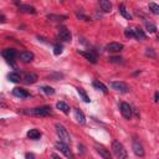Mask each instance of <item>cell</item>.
Instances as JSON below:
<instances>
[{"label":"cell","mask_w":159,"mask_h":159,"mask_svg":"<svg viewBox=\"0 0 159 159\" xmlns=\"http://www.w3.org/2000/svg\"><path fill=\"white\" fill-rule=\"evenodd\" d=\"M24 113L30 116H36V117H46V116L51 114V107L50 106H42V107H37L33 110H25Z\"/></svg>","instance_id":"obj_1"},{"label":"cell","mask_w":159,"mask_h":159,"mask_svg":"<svg viewBox=\"0 0 159 159\" xmlns=\"http://www.w3.org/2000/svg\"><path fill=\"white\" fill-rule=\"evenodd\" d=\"M112 151L114 153V155L118 159H127V151L124 149V147L121 142L118 141H113L112 143Z\"/></svg>","instance_id":"obj_2"},{"label":"cell","mask_w":159,"mask_h":159,"mask_svg":"<svg viewBox=\"0 0 159 159\" xmlns=\"http://www.w3.org/2000/svg\"><path fill=\"white\" fill-rule=\"evenodd\" d=\"M55 127H56V133H57V135H59L60 141L63 142V143H70V142H71L70 133L67 132V129L65 128V127H63L62 124H60V123H57Z\"/></svg>","instance_id":"obj_3"},{"label":"cell","mask_w":159,"mask_h":159,"mask_svg":"<svg viewBox=\"0 0 159 159\" xmlns=\"http://www.w3.org/2000/svg\"><path fill=\"white\" fill-rule=\"evenodd\" d=\"M55 147L57 148V149L65 155V157H67V158H70V159H73V154H72V152H71V149L68 148V145H67V143H63V142H57L56 144H55Z\"/></svg>","instance_id":"obj_4"},{"label":"cell","mask_w":159,"mask_h":159,"mask_svg":"<svg viewBox=\"0 0 159 159\" xmlns=\"http://www.w3.org/2000/svg\"><path fill=\"white\" fill-rule=\"evenodd\" d=\"M59 36H60V39H61L62 41H66V42L71 41V39H72L71 31H70L66 26H61V27L59 29Z\"/></svg>","instance_id":"obj_5"},{"label":"cell","mask_w":159,"mask_h":159,"mask_svg":"<svg viewBox=\"0 0 159 159\" xmlns=\"http://www.w3.org/2000/svg\"><path fill=\"white\" fill-rule=\"evenodd\" d=\"M132 148H133V152H134V154L137 157H141V158L144 157V148H143V145H142V143L139 141L134 139L133 144H132Z\"/></svg>","instance_id":"obj_6"},{"label":"cell","mask_w":159,"mask_h":159,"mask_svg":"<svg viewBox=\"0 0 159 159\" xmlns=\"http://www.w3.org/2000/svg\"><path fill=\"white\" fill-rule=\"evenodd\" d=\"M111 87L113 88V90H116V91H118V92H121V93H127L129 91V87L127 86V84L124 83V82H112L111 83Z\"/></svg>","instance_id":"obj_7"},{"label":"cell","mask_w":159,"mask_h":159,"mask_svg":"<svg viewBox=\"0 0 159 159\" xmlns=\"http://www.w3.org/2000/svg\"><path fill=\"white\" fill-rule=\"evenodd\" d=\"M121 113L122 116L126 118V119H131L132 118V108H131V106L128 103H121Z\"/></svg>","instance_id":"obj_8"},{"label":"cell","mask_w":159,"mask_h":159,"mask_svg":"<svg viewBox=\"0 0 159 159\" xmlns=\"http://www.w3.org/2000/svg\"><path fill=\"white\" fill-rule=\"evenodd\" d=\"M96 151L97 153L103 158V159H112V154L110 153V151L107 149V148H104L103 145H100V144H96Z\"/></svg>","instance_id":"obj_9"},{"label":"cell","mask_w":159,"mask_h":159,"mask_svg":"<svg viewBox=\"0 0 159 159\" xmlns=\"http://www.w3.org/2000/svg\"><path fill=\"white\" fill-rule=\"evenodd\" d=\"M2 55H3L4 59H6L10 62V61H13L16 57V51L14 49H5V50H3Z\"/></svg>","instance_id":"obj_10"},{"label":"cell","mask_w":159,"mask_h":159,"mask_svg":"<svg viewBox=\"0 0 159 159\" xmlns=\"http://www.w3.org/2000/svg\"><path fill=\"white\" fill-rule=\"evenodd\" d=\"M19 57H20V60L23 62L27 63V62H31L34 60V54H33V52H30V51H23L19 55Z\"/></svg>","instance_id":"obj_11"},{"label":"cell","mask_w":159,"mask_h":159,"mask_svg":"<svg viewBox=\"0 0 159 159\" xmlns=\"http://www.w3.org/2000/svg\"><path fill=\"white\" fill-rule=\"evenodd\" d=\"M13 93H14V96H16V97H19V98H27V97L30 96V93H29L26 90L19 88V87L14 88V90H13Z\"/></svg>","instance_id":"obj_12"},{"label":"cell","mask_w":159,"mask_h":159,"mask_svg":"<svg viewBox=\"0 0 159 159\" xmlns=\"http://www.w3.org/2000/svg\"><path fill=\"white\" fill-rule=\"evenodd\" d=\"M107 51L110 52H119L122 49H123V45L119 44V42H111V44L107 45Z\"/></svg>","instance_id":"obj_13"},{"label":"cell","mask_w":159,"mask_h":159,"mask_svg":"<svg viewBox=\"0 0 159 159\" xmlns=\"http://www.w3.org/2000/svg\"><path fill=\"white\" fill-rule=\"evenodd\" d=\"M78 54L80 55H82L86 60H88L90 62H92V63H97V57L94 56L92 52H88V51H78Z\"/></svg>","instance_id":"obj_14"},{"label":"cell","mask_w":159,"mask_h":159,"mask_svg":"<svg viewBox=\"0 0 159 159\" xmlns=\"http://www.w3.org/2000/svg\"><path fill=\"white\" fill-rule=\"evenodd\" d=\"M19 11L21 13H26V14H36V9L34 6L30 5H19Z\"/></svg>","instance_id":"obj_15"},{"label":"cell","mask_w":159,"mask_h":159,"mask_svg":"<svg viewBox=\"0 0 159 159\" xmlns=\"http://www.w3.org/2000/svg\"><path fill=\"white\" fill-rule=\"evenodd\" d=\"M24 81H25L26 84H33L37 81V75L36 73H26Z\"/></svg>","instance_id":"obj_16"},{"label":"cell","mask_w":159,"mask_h":159,"mask_svg":"<svg viewBox=\"0 0 159 159\" xmlns=\"http://www.w3.org/2000/svg\"><path fill=\"white\" fill-rule=\"evenodd\" d=\"M100 6H101V9L103 10L104 13H110L112 10V4H111V2H108V0H101Z\"/></svg>","instance_id":"obj_17"},{"label":"cell","mask_w":159,"mask_h":159,"mask_svg":"<svg viewBox=\"0 0 159 159\" xmlns=\"http://www.w3.org/2000/svg\"><path fill=\"white\" fill-rule=\"evenodd\" d=\"M75 117L77 119V122L80 124H84L86 123V117H84V114L81 110H75Z\"/></svg>","instance_id":"obj_18"},{"label":"cell","mask_w":159,"mask_h":159,"mask_svg":"<svg viewBox=\"0 0 159 159\" xmlns=\"http://www.w3.org/2000/svg\"><path fill=\"white\" fill-rule=\"evenodd\" d=\"M40 137H41V132L39 129H36V128L30 129L27 132V138H30V139H39Z\"/></svg>","instance_id":"obj_19"},{"label":"cell","mask_w":159,"mask_h":159,"mask_svg":"<svg viewBox=\"0 0 159 159\" xmlns=\"http://www.w3.org/2000/svg\"><path fill=\"white\" fill-rule=\"evenodd\" d=\"M92 84H93V87H94V88H97V90L102 91L103 93H107V92H108L107 87H106V86H104V84H103L101 81H97V80H96V81H93V83H92Z\"/></svg>","instance_id":"obj_20"},{"label":"cell","mask_w":159,"mask_h":159,"mask_svg":"<svg viewBox=\"0 0 159 159\" xmlns=\"http://www.w3.org/2000/svg\"><path fill=\"white\" fill-rule=\"evenodd\" d=\"M56 107H57L61 112L65 113V114H67V113L70 112V107H68V104H67V103H65V102H59V103L56 104Z\"/></svg>","instance_id":"obj_21"},{"label":"cell","mask_w":159,"mask_h":159,"mask_svg":"<svg viewBox=\"0 0 159 159\" xmlns=\"http://www.w3.org/2000/svg\"><path fill=\"white\" fill-rule=\"evenodd\" d=\"M47 19L51 20V21H63V20H66L67 16L65 15H55V14H50L47 15Z\"/></svg>","instance_id":"obj_22"},{"label":"cell","mask_w":159,"mask_h":159,"mask_svg":"<svg viewBox=\"0 0 159 159\" xmlns=\"http://www.w3.org/2000/svg\"><path fill=\"white\" fill-rule=\"evenodd\" d=\"M134 34H135V39H139V40H145L147 39V35L144 34V31L139 27L134 29Z\"/></svg>","instance_id":"obj_23"},{"label":"cell","mask_w":159,"mask_h":159,"mask_svg":"<svg viewBox=\"0 0 159 159\" xmlns=\"http://www.w3.org/2000/svg\"><path fill=\"white\" fill-rule=\"evenodd\" d=\"M77 92H78V94H80V97H81V98H82V100H83L84 102H87V103H88V102H91L90 97L87 96L86 91H84L83 88H80V87H78V88H77Z\"/></svg>","instance_id":"obj_24"},{"label":"cell","mask_w":159,"mask_h":159,"mask_svg":"<svg viewBox=\"0 0 159 159\" xmlns=\"http://www.w3.org/2000/svg\"><path fill=\"white\" fill-rule=\"evenodd\" d=\"M8 77H9V80H10V81H11V82H15V83H17V82H20V81H21L20 75H19V73H16V72H11Z\"/></svg>","instance_id":"obj_25"},{"label":"cell","mask_w":159,"mask_h":159,"mask_svg":"<svg viewBox=\"0 0 159 159\" xmlns=\"http://www.w3.org/2000/svg\"><path fill=\"white\" fill-rule=\"evenodd\" d=\"M119 11H121V14H122V16L123 17H126L127 20H131L132 19V15L127 11V9L124 8V5H121V8H119Z\"/></svg>","instance_id":"obj_26"},{"label":"cell","mask_w":159,"mask_h":159,"mask_svg":"<svg viewBox=\"0 0 159 159\" xmlns=\"http://www.w3.org/2000/svg\"><path fill=\"white\" fill-rule=\"evenodd\" d=\"M149 10H151L153 14L159 15V5H158V4H155V3H149Z\"/></svg>","instance_id":"obj_27"},{"label":"cell","mask_w":159,"mask_h":159,"mask_svg":"<svg viewBox=\"0 0 159 159\" xmlns=\"http://www.w3.org/2000/svg\"><path fill=\"white\" fill-rule=\"evenodd\" d=\"M145 26H147V30L149 31V33H152V34H154L157 31V26L154 24H152L151 21H145Z\"/></svg>","instance_id":"obj_28"},{"label":"cell","mask_w":159,"mask_h":159,"mask_svg":"<svg viewBox=\"0 0 159 159\" xmlns=\"http://www.w3.org/2000/svg\"><path fill=\"white\" fill-rule=\"evenodd\" d=\"M41 90H42V92H44V93L49 94V96H52V94H55V90L52 88V87H50V86H44Z\"/></svg>","instance_id":"obj_29"},{"label":"cell","mask_w":159,"mask_h":159,"mask_svg":"<svg viewBox=\"0 0 159 159\" xmlns=\"http://www.w3.org/2000/svg\"><path fill=\"white\" fill-rule=\"evenodd\" d=\"M124 35L129 39H135V34H134V29H126L124 30Z\"/></svg>","instance_id":"obj_30"},{"label":"cell","mask_w":159,"mask_h":159,"mask_svg":"<svg viewBox=\"0 0 159 159\" xmlns=\"http://www.w3.org/2000/svg\"><path fill=\"white\" fill-rule=\"evenodd\" d=\"M122 57L119 56H113V57H110V62H113V63H121L122 62Z\"/></svg>","instance_id":"obj_31"},{"label":"cell","mask_w":159,"mask_h":159,"mask_svg":"<svg viewBox=\"0 0 159 159\" xmlns=\"http://www.w3.org/2000/svg\"><path fill=\"white\" fill-rule=\"evenodd\" d=\"M54 54H55V55H60V54H62V46L56 45V46L54 47Z\"/></svg>","instance_id":"obj_32"},{"label":"cell","mask_w":159,"mask_h":159,"mask_svg":"<svg viewBox=\"0 0 159 159\" xmlns=\"http://www.w3.org/2000/svg\"><path fill=\"white\" fill-rule=\"evenodd\" d=\"M77 17H78V19H81V20H83V21H90V20H91L88 16L83 15V14H77Z\"/></svg>","instance_id":"obj_33"},{"label":"cell","mask_w":159,"mask_h":159,"mask_svg":"<svg viewBox=\"0 0 159 159\" xmlns=\"http://www.w3.org/2000/svg\"><path fill=\"white\" fill-rule=\"evenodd\" d=\"M50 77H51V78H54V81H57V80L62 78V77H63V75H61V73H56V75H51Z\"/></svg>","instance_id":"obj_34"},{"label":"cell","mask_w":159,"mask_h":159,"mask_svg":"<svg viewBox=\"0 0 159 159\" xmlns=\"http://www.w3.org/2000/svg\"><path fill=\"white\" fill-rule=\"evenodd\" d=\"M26 159H35V155L33 153H26Z\"/></svg>","instance_id":"obj_35"},{"label":"cell","mask_w":159,"mask_h":159,"mask_svg":"<svg viewBox=\"0 0 159 159\" xmlns=\"http://www.w3.org/2000/svg\"><path fill=\"white\" fill-rule=\"evenodd\" d=\"M147 55H148V56H153V57L155 56V55H154V52L152 51V49H148V51H147Z\"/></svg>","instance_id":"obj_36"},{"label":"cell","mask_w":159,"mask_h":159,"mask_svg":"<svg viewBox=\"0 0 159 159\" xmlns=\"http://www.w3.org/2000/svg\"><path fill=\"white\" fill-rule=\"evenodd\" d=\"M51 158H52V159H61V158H60V157H59L57 154H55V153H54V154L51 155Z\"/></svg>","instance_id":"obj_37"},{"label":"cell","mask_w":159,"mask_h":159,"mask_svg":"<svg viewBox=\"0 0 159 159\" xmlns=\"http://www.w3.org/2000/svg\"><path fill=\"white\" fill-rule=\"evenodd\" d=\"M155 102H159V92H155Z\"/></svg>","instance_id":"obj_38"},{"label":"cell","mask_w":159,"mask_h":159,"mask_svg":"<svg viewBox=\"0 0 159 159\" xmlns=\"http://www.w3.org/2000/svg\"><path fill=\"white\" fill-rule=\"evenodd\" d=\"M2 23H5V16L2 15Z\"/></svg>","instance_id":"obj_39"}]
</instances>
